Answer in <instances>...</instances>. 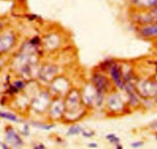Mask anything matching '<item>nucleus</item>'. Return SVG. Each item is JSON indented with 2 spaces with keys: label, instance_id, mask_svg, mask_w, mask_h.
<instances>
[{
  "label": "nucleus",
  "instance_id": "f257e3e1",
  "mask_svg": "<svg viewBox=\"0 0 157 149\" xmlns=\"http://www.w3.org/2000/svg\"><path fill=\"white\" fill-rule=\"evenodd\" d=\"M143 94L146 96H154L157 94V83L155 82H146L142 85Z\"/></svg>",
  "mask_w": 157,
  "mask_h": 149
},
{
  "label": "nucleus",
  "instance_id": "f03ea898",
  "mask_svg": "<svg viewBox=\"0 0 157 149\" xmlns=\"http://www.w3.org/2000/svg\"><path fill=\"white\" fill-rule=\"evenodd\" d=\"M6 140L14 147H19V146H21L22 144V141L21 138L12 129L8 130L6 131Z\"/></svg>",
  "mask_w": 157,
  "mask_h": 149
},
{
  "label": "nucleus",
  "instance_id": "7ed1b4c3",
  "mask_svg": "<svg viewBox=\"0 0 157 149\" xmlns=\"http://www.w3.org/2000/svg\"><path fill=\"white\" fill-rule=\"evenodd\" d=\"M14 42V38L13 36H6L0 39V53L4 52L7 50L12 46L13 45Z\"/></svg>",
  "mask_w": 157,
  "mask_h": 149
},
{
  "label": "nucleus",
  "instance_id": "20e7f679",
  "mask_svg": "<svg viewBox=\"0 0 157 149\" xmlns=\"http://www.w3.org/2000/svg\"><path fill=\"white\" fill-rule=\"evenodd\" d=\"M110 73H111V76L116 84L120 88H123V80H122L121 78V73H120L119 67H117L116 66H113L111 67V70H110Z\"/></svg>",
  "mask_w": 157,
  "mask_h": 149
},
{
  "label": "nucleus",
  "instance_id": "39448f33",
  "mask_svg": "<svg viewBox=\"0 0 157 149\" xmlns=\"http://www.w3.org/2000/svg\"><path fill=\"white\" fill-rule=\"evenodd\" d=\"M132 2L141 8H154L157 6V0H132Z\"/></svg>",
  "mask_w": 157,
  "mask_h": 149
},
{
  "label": "nucleus",
  "instance_id": "423d86ee",
  "mask_svg": "<svg viewBox=\"0 0 157 149\" xmlns=\"http://www.w3.org/2000/svg\"><path fill=\"white\" fill-rule=\"evenodd\" d=\"M93 80H94L95 85H96L99 92L101 93V91H105L107 88V79L105 77L99 75H96Z\"/></svg>",
  "mask_w": 157,
  "mask_h": 149
},
{
  "label": "nucleus",
  "instance_id": "0eeeda50",
  "mask_svg": "<svg viewBox=\"0 0 157 149\" xmlns=\"http://www.w3.org/2000/svg\"><path fill=\"white\" fill-rule=\"evenodd\" d=\"M141 33L145 36H157V24L156 25L148 26L144 27L141 30Z\"/></svg>",
  "mask_w": 157,
  "mask_h": 149
},
{
  "label": "nucleus",
  "instance_id": "6e6552de",
  "mask_svg": "<svg viewBox=\"0 0 157 149\" xmlns=\"http://www.w3.org/2000/svg\"><path fill=\"white\" fill-rule=\"evenodd\" d=\"M0 117L12 121H16V122L18 121V118L13 114L6 113V112H0Z\"/></svg>",
  "mask_w": 157,
  "mask_h": 149
},
{
  "label": "nucleus",
  "instance_id": "1a4fd4ad",
  "mask_svg": "<svg viewBox=\"0 0 157 149\" xmlns=\"http://www.w3.org/2000/svg\"><path fill=\"white\" fill-rule=\"evenodd\" d=\"M82 131V129L80 127L78 126H72L69 129V131H68V135H77V134L80 133Z\"/></svg>",
  "mask_w": 157,
  "mask_h": 149
},
{
  "label": "nucleus",
  "instance_id": "9d476101",
  "mask_svg": "<svg viewBox=\"0 0 157 149\" xmlns=\"http://www.w3.org/2000/svg\"><path fill=\"white\" fill-rule=\"evenodd\" d=\"M106 138L110 141V142L113 143V144H115L116 145L119 144V142H120V139H119L116 135H113V134H110V135H107Z\"/></svg>",
  "mask_w": 157,
  "mask_h": 149
},
{
  "label": "nucleus",
  "instance_id": "9b49d317",
  "mask_svg": "<svg viewBox=\"0 0 157 149\" xmlns=\"http://www.w3.org/2000/svg\"><path fill=\"white\" fill-rule=\"evenodd\" d=\"M149 18L151 20H156L157 21V6L152 8L151 12L149 13Z\"/></svg>",
  "mask_w": 157,
  "mask_h": 149
},
{
  "label": "nucleus",
  "instance_id": "f8f14e48",
  "mask_svg": "<svg viewBox=\"0 0 157 149\" xmlns=\"http://www.w3.org/2000/svg\"><path fill=\"white\" fill-rule=\"evenodd\" d=\"M33 125L36 126V127H39V128L43 129V130H49V129L52 128V127H54L53 125H48V124H37V123L33 124Z\"/></svg>",
  "mask_w": 157,
  "mask_h": 149
},
{
  "label": "nucleus",
  "instance_id": "ddd939ff",
  "mask_svg": "<svg viewBox=\"0 0 157 149\" xmlns=\"http://www.w3.org/2000/svg\"><path fill=\"white\" fill-rule=\"evenodd\" d=\"M131 145H132V147H135V148H136V147H142V146L143 145V141H136V142L132 143Z\"/></svg>",
  "mask_w": 157,
  "mask_h": 149
},
{
  "label": "nucleus",
  "instance_id": "4468645a",
  "mask_svg": "<svg viewBox=\"0 0 157 149\" xmlns=\"http://www.w3.org/2000/svg\"><path fill=\"white\" fill-rule=\"evenodd\" d=\"M93 135V133H87V132H83V135L86 137H88V138H90V137H92V135Z\"/></svg>",
  "mask_w": 157,
  "mask_h": 149
},
{
  "label": "nucleus",
  "instance_id": "2eb2a0df",
  "mask_svg": "<svg viewBox=\"0 0 157 149\" xmlns=\"http://www.w3.org/2000/svg\"><path fill=\"white\" fill-rule=\"evenodd\" d=\"M43 147H44V146L42 145V144H39V145L38 146H35V148H43Z\"/></svg>",
  "mask_w": 157,
  "mask_h": 149
},
{
  "label": "nucleus",
  "instance_id": "dca6fc26",
  "mask_svg": "<svg viewBox=\"0 0 157 149\" xmlns=\"http://www.w3.org/2000/svg\"><path fill=\"white\" fill-rule=\"evenodd\" d=\"M89 146H90V147H97V144H89Z\"/></svg>",
  "mask_w": 157,
  "mask_h": 149
},
{
  "label": "nucleus",
  "instance_id": "f3484780",
  "mask_svg": "<svg viewBox=\"0 0 157 149\" xmlns=\"http://www.w3.org/2000/svg\"><path fill=\"white\" fill-rule=\"evenodd\" d=\"M153 127H155V128H156V127H157V123H155V124H153Z\"/></svg>",
  "mask_w": 157,
  "mask_h": 149
}]
</instances>
